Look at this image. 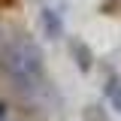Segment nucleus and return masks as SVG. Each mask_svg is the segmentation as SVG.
<instances>
[{
    "label": "nucleus",
    "instance_id": "f257e3e1",
    "mask_svg": "<svg viewBox=\"0 0 121 121\" xmlns=\"http://www.w3.org/2000/svg\"><path fill=\"white\" fill-rule=\"evenodd\" d=\"M3 70L21 91H30L43 82V55L33 39L15 36L3 52Z\"/></svg>",
    "mask_w": 121,
    "mask_h": 121
},
{
    "label": "nucleus",
    "instance_id": "f03ea898",
    "mask_svg": "<svg viewBox=\"0 0 121 121\" xmlns=\"http://www.w3.org/2000/svg\"><path fill=\"white\" fill-rule=\"evenodd\" d=\"M106 97H109L112 109H118V112H121V82H118V79H112V82L106 85Z\"/></svg>",
    "mask_w": 121,
    "mask_h": 121
},
{
    "label": "nucleus",
    "instance_id": "7ed1b4c3",
    "mask_svg": "<svg viewBox=\"0 0 121 121\" xmlns=\"http://www.w3.org/2000/svg\"><path fill=\"white\" fill-rule=\"evenodd\" d=\"M0 121H12V118H9V112H6V106H0Z\"/></svg>",
    "mask_w": 121,
    "mask_h": 121
}]
</instances>
